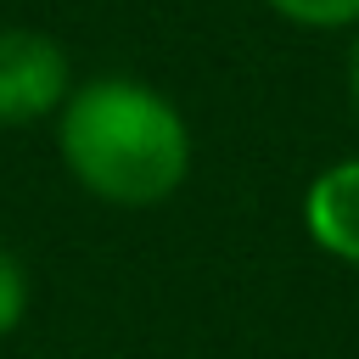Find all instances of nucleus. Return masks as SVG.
<instances>
[{"instance_id": "obj_1", "label": "nucleus", "mask_w": 359, "mask_h": 359, "mask_svg": "<svg viewBox=\"0 0 359 359\" xmlns=\"http://www.w3.org/2000/svg\"><path fill=\"white\" fill-rule=\"evenodd\" d=\"M56 157L107 208H163L191 180V123L157 84L101 73L56 112Z\"/></svg>"}, {"instance_id": "obj_2", "label": "nucleus", "mask_w": 359, "mask_h": 359, "mask_svg": "<svg viewBox=\"0 0 359 359\" xmlns=\"http://www.w3.org/2000/svg\"><path fill=\"white\" fill-rule=\"evenodd\" d=\"M73 95V62L67 50L39 28H0V129H34L56 123V112Z\"/></svg>"}, {"instance_id": "obj_3", "label": "nucleus", "mask_w": 359, "mask_h": 359, "mask_svg": "<svg viewBox=\"0 0 359 359\" xmlns=\"http://www.w3.org/2000/svg\"><path fill=\"white\" fill-rule=\"evenodd\" d=\"M297 219H303V236L314 241V252L359 269V157L325 163L309 180Z\"/></svg>"}, {"instance_id": "obj_4", "label": "nucleus", "mask_w": 359, "mask_h": 359, "mask_svg": "<svg viewBox=\"0 0 359 359\" xmlns=\"http://www.w3.org/2000/svg\"><path fill=\"white\" fill-rule=\"evenodd\" d=\"M275 17H286V22H297V28H320V34H331V28H359V0H264Z\"/></svg>"}, {"instance_id": "obj_5", "label": "nucleus", "mask_w": 359, "mask_h": 359, "mask_svg": "<svg viewBox=\"0 0 359 359\" xmlns=\"http://www.w3.org/2000/svg\"><path fill=\"white\" fill-rule=\"evenodd\" d=\"M28 303H34V286H28V269L11 247H0V342L22 331L28 320Z\"/></svg>"}, {"instance_id": "obj_6", "label": "nucleus", "mask_w": 359, "mask_h": 359, "mask_svg": "<svg viewBox=\"0 0 359 359\" xmlns=\"http://www.w3.org/2000/svg\"><path fill=\"white\" fill-rule=\"evenodd\" d=\"M348 101L359 112V28H353V45H348Z\"/></svg>"}]
</instances>
